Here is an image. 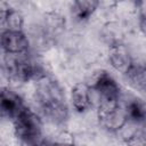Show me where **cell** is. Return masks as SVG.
<instances>
[{"label":"cell","mask_w":146,"mask_h":146,"mask_svg":"<svg viewBox=\"0 0 146 146\" xmlns=\"http://www.w3.org/2000/svg\"><path fill=\"white\" fill-rule=\"evenodd\" d=\"M35 100L43 114L56 123H63L68 115L65 95L56 80L43 75L36 80Z\"/></svg>","instance_id":"obj_1"},{"label":"cell","mask_w":146,"mask_h":146,"mask_svg":"<svg viewBox=\"0 0 146 146\" xmlns=\"http://www.w3.org/2000/svg\"><path fill=\"white\" fill-rule=\"evenodd\" d=\"M13 124L15 136L23 146H43L42 121L35 112L25 106Z\"/></svg>","instance_id":"obj_2"},{"label":"cell","mask_w":146,"mask_h":146,"mask_svg":"<svg viewBox=\"0 0 146 146\" xmlns=\"http://www.w3.org/2000/svg\"><path fill=\"white\" fill-rule=\"evenodd\" d=\"M2 67L5 74L8 76V80L18 83H24L32 79L38 80L44 75L43 73H40L41 68L39 64L27 56V52L22 55L5 54Z\"/></svg>","instance_id":"obj_3"},{"label":"cell","mask_w":146,"mask_h":146,"mask_svg":"<svg viewBox=\"0 0 146 146\" xmlns=\"http://www.w3.org/2000/svg\"><path fill=\"white\" fill-rule=\"evenodd\" d=\"M91 91L97 95L98 114L110 112L116 108L121 97V88L115 79L107 72L102 71L90 86Z\"/></svg>","instance_id":"obj_4"},{"label":"cell","mask_w":146,"mask_h":146,"mask_svg":"<svg viewBox=\"0 0 146 146\" xmlns=\"http://www.w3.org/2000/svg\"><path fill=\"white\" fill-rule=\"evenodd\" d=\"M30 47V41L23 31L2 30L1 32V48L6 55H22L26 54Z\"/></svg>","instance_id":"obj_5"},{"label":"cell","mask_w":146,"mask_h":146,"mask_svg":"<svg viewBox=\"0 0 146 146\" xmlns=\"http://www.w3.org/2000/svg\"><path fill=\"white\" fill-rule=\"evenodd\" d=\"M25 107L22 98L9 88H2L1 90V100L0 108L3 117H8L11 121L21 113V111Z\"/></svg>","instance_id":"obj_6"},{"label":"cell","mask_w":146,"mask_h":146,"mask_svg":"<svg viewBox=\"0 0 146 146\" xmlns=\"http://www.w3.org/2000/svg\"><path fill=\"white\" fill-rule=\"evenodd\" d=\"M108 62L116 72L124 74V75L133 66V62H132V58L128 49L121 43L110 47Z\"/></svg>","instance_id":"obj_7"},{"label":"cell","mask_w":146,"mask_h":146,"mask_svg":"<svg viewBox=\"0 0 146 146\" xmlns=\"http://www.w3.org/2000/svg\"><path fill=\"white\" fill-rule=\"evenodd\" d=\"M71 103L78 112H86L92 105L90 86L83 82L74 84L71 89Z\"/></svg>","instance_id":"obj_8"},{"label":"cell","mask_w":146,"mask_h":146,"mask_svg":"<svg viewBox=\"0 0 146 146\" xmlns=\"http://www.w3.org/2000/svg\"><path fill=\"white\" fill-rule=\"evenodd\" d=\"M98 117L100 123L110 131H120L129 122L124 108H121L120 106L110 112L98 114Z\"/></svg>","instance_id":"obj_9"},{"label":"cell","mask_w":146,"mask_h":146,"mask_svg":"<svg viewBox=\"0 0 146 146\" xmlns=\"http://www.w3.org/2000/svg\"><path fill=\"white\" fill-rule=\"evenodd\" d=\"M1 24L2 30L9 31H23L24 17L21 11L13 8H1Z\"/></svg>","instance_id":"obj_10"},{"label":"cell","mask_w":146,"mask_h":146,"mask_svg":"<svg viewBox=\"0 0 146 146\" xmlns=\"http://www.w3.org/2000/svg\"><path fill=\"white\" fill-rule=\"evenodd\" d=\"M98 6H99V2L98 1H94V0L74 1L72 3V7H71L72 15L75 17V19H78L80 22L87 21L97 10Z\"/></svg>","instance_id":"obj_11"},{"label":"cell","mask_w":146,"mask_h":146,"mask_svg":"<svg viewBox=\"0 0 146 146\" xmlns=\"http://www.w3.org/2000/svg\"><path fill=\"white\" fill-rule=\"evenodd\" d=\"M124 111L129 122H132L135 124H141L146 120V105L138 98L130 99L127 103Z\"/></svg>","instance_id":"obj_12"},{"label":"cell","mask_w":146,"mask_h":146,"mask_svg":"<svg viewBox=\"0 0 146 146\" xmlns=\"http://www.w3.org/2000/svg\"><path fill=\"white\" fill-rule=\"evenodd\" d=\"M129 83L139 90L146 89V67L141 65H136L131 67V70L125 74Z\"/></svg>","instance_id":"obj_13"},{"label":"cell","mask_w":146,"mask_h":146,"mask_svg":"<svg viewBox=\"0 0 146 146\" xmlns=\"http://www.w3.org/2000/svg\"><path fill=\"white\" fill-rule=\"evenodd\" d=\"M125 143L128 146H146V133L140 128L136 129L125 139Z\"/></svg>","instance_id":"obj_14"},{"label":"cell","mask_w":146,"mask_h":146,"mask_svg":"<svg viewBox=\"0 0 146 146\" xmlns=\"http://www.w3.org/2000/svg\"><path fill=\"white\" fill-rule=\"evenodd\" d=\"M46 146H74V145L70 141H66V140H56V141L47 144Z\"/></svg>","instance_id":"obj_15"},{"label":"cell","mask_w":146,"mask_h":146,"mask_svg":"<svg viewBox=\"0 0 146 146\" xmlns=\"http://www.w3.org/2000/svg\"><path fill=\"white\" fill-rule=\"evenodd\" d=\"M140 129H141V130H143V131L146 133V120H145V121H144V122L140 124Z\"/></svg>","instance_id":"obj_16"}]
</instances>
